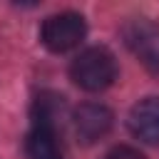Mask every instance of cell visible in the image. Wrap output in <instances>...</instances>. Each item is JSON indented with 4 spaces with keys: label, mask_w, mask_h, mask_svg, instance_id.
Here are the masks:
<instances>
[{
    "label": "cell",
    "mask_w": 159,
    "mask_h": 159,
    "mask_svg": "<svg viewBox=\"0 0 159 159\" xmlns=\"http://www.w3.org/2000/svg\"><path fill=\"white\" fill-rule=\"evenodd\" d=\"M77 87L87 92H102L117 80V62L107 47H87L80 52L70 67Z\"/></svg>",
    "instance_id": "obj_1"
},
{
    "label": "cell",
    "mask_w": 159,
    "mask_h": 159,
    "mask_svg": "<svg viewBox=\"0 0 159 159\" xmlns=\"http://www.w3.org/2000/svg\"><path fill=\"white\" fill-rule=\"evenodd\" d=\"M84 32H87V25H84L82 15H77V12H60V15H50L42 22L40 37H42V45L47 50L67 52V50L77 47L84 40Z\"/></svg>",
    "instance_id": "obj_2"
},
{
    "label": "cell",
    "mask_w": 159,
    "mask_h": 159,
    "mask_svg": "<svg viewBox=\"0 0 159 159\" xmlns=\"http://www.w3.org/2000/svg\"><path fill=\"white\" fill-rule=\"evenodd\" d=\"M129 132L147 142L159 144V97H144L129 109Z\"/></svg>",
    "instance_id": "obj_5"
},
{
    "label": "cell",
    "mask_w": 159,
    "mask_h": 159,
    "mask_svg": "<svg viewBox=\"0 0 159 159\" xmlns=\"http://www.w3.org/2000/svg\"><path fill=\"white\" fill-rule=\"evenodd\" d=\"M75 132L80 137V142L84 144H94L97 139H102L109 129H112V109L97 102H84L75 109Z\"/></svg>",
    "instance_id": "obj_4"
},
{
    "label": "cell",
    "mask_w": 159,
    "mask_h": 159,
    "mask_svg": "<svg viewBox=\"0 0 159 159\" xmlns=\"http://www.w3.org/2000/svg\"><path fill=\"white\" fill-rule=\"evenodd\" d=\"M104 159H147L139 149H134V147H127V144H119V147H114V149H109L107 154H104Z\"/></svg>",
    "instance_id": "obj_7"
},
{
    "label": "cell",
    "mask_w": 159,
    "mask_h": 159,
    "mask_svg": "<svg viewBox=\"0 0 159 159\" xmlns=\"http://www.w3.org/2000/svg\"><path fill=\"white\" fill-rule=\"evenodd\" d=\"M27 157L30 159H62V147L57 129L50 124H35L27 134Z\"/></svg>",
    "instance_id": "obj_6"
},
{
    "label": "cell",
    "mask_w": 159,
    "mask_h": 159,
    "mask_svg": "<svg viewBox=\"0 0 159 159\" xmlns=\"http://www.w3.org/2000/svg\"><path fill=\"white\" fill-rule=\"evenodd\" d=\"M122 37L147 70H152V72L159 70V25L154 20L132 17L122 27Z\"/></svg>",
    "instance_id": "obj_3"
}]
</instances>
